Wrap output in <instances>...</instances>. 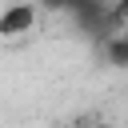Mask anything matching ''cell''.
<instances>
[{
  "mask_svg": "<svg viewBox=\"0 0 128 128\" xmlns=\"http://www.w3.org/2000/svg\"><path fill=\"white\" fill-rule=\"evenodd\" d=\"M96 128H116V124H96Z\"/></svg>",
  "mask_w": 128,
  "mask_h": 128,
  "instance_id": "5b68a950",
  "label": "cell"
},
{
  "mask_svg": "<svg viewBox=\"0 0 128 128\" xmlns=\"http://www.w3.org/2000/svg\"><path fill=\"white\" fill-rule=\"evenodd\" d=\"M36 4V12H64L68 8V0H32Z\"/></svg>",
  "mask_w": 128,
  "mask_h": 128,
  "instance_id": "277c9868",
  "label": "cell"
},
{
  "mask_svg": "<svg viewBox=\"0 0 128 128\" xmlns=\"http://www.w3.org/2000/svg\"><path fill=\"white\" fill-rule=\"evenodd\" d=\"M112 20H116V28L128 32V0H116V4H112Z\"/></svg>",
  "mask_w": 128,
  "mask_h": 128,
  "instance_id": "3957f363",
  "label": "cell"
},
{
  "mask_svg": "<svg viewBox=\"0 0 128 128\" xmlns=\"http://www.w3.org/2000/svg\"><path fill=\"white\" fill-rule=\"evenodd\" d=\"M36 20H40V12H36V4H32V0H20V4H8V8L0 12V36H4V40H16V36H28V32L36 28Z\"/></svg>",
  "mask_w": 128,
  "mask_h": 128,
  "instance_id": "6da1fadb",
  "label": "cell"
},
{
  "mask_svg": "<svg viewBox=\"0 0 128 128\" xmlns=\"http://www.w3.org/2000/svg\"><path fill=\"white\" fill-rule=\"evenodd\" d=\"M100 44H104V64L124 72V68H128V32L120 28V32H112V36H104Z\"/></svg>",
  "mask_w": 128,
  "mask_h": 128,
  "instance_id": "7a4b0ae2",
  "label": "cell"
}]
</instances>
